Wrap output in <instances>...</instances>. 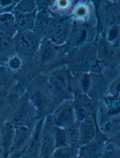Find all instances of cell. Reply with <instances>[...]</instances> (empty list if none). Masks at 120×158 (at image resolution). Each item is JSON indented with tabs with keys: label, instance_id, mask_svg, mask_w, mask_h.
<instances>
[{
	"label": "cell",
	"instance_id": "cell-10",
	"mask_svg": "<svg viewBox=\"0 0 120 158\" xmlns=\"http://www.w3.org/2000/svg\"><path fill=\"white\" fill-rule=\"evenodd\" d=\"M76 122L79 123L92 117L98 123L99 101L83 94L75 95L73 100Z\"/></svg>",
	"mask_w": 120,
	"mask_h": 158
},
{
	"label": "cell",
	"instance_id": "cell-29",
	"mask_svg": "<svg viewBox=\"0 0 120 158\" xmlns=\"http://www.w3.org/2000/svg\"><path fill=\"white\" fill-rule=\"evenodd\" d=\"M101 158H120V135L106 139Z\"/></svg>",
	"mask_w": 120,
	"mask_h": 158
},
{
	"label": "cell",
	"instance_id": "cell-9",
	"mask_svg": "<svg viewBox=\"0 0 120 158\" xmlns=\"http://www.w3.org/2000/svg\"><path fill=\"white\" fill-rule=\"evenodd\" d=\"M15 54L26 61H32L36 54L41 40L32 31L18 33L13 37Z\"/></svg>",
	"mask_w": 120,
	"mask_h": 158
},
{
	"label": "cell",
	"instance_id": "cell-4",
	"mask_svg": "<svg viewBox=\"0 0 120 158\" xmlns=\"http://www.w3.org/2000/svg\"><path fill=\"white\" fill-rule=\"evenodd\" d=\"M109 83L103 73L77 74L72 76V92L74 97L77 94H83L100 101L107 91Z\"/></svg>",
	"mask_w": 120,
	"mask_h": 158
},
{
	"label": "cell",
	"instance_id": "cell-27",
	"mask_svg": "<svg viewBox=\"0 0 120 158\" xmlns=\"http://www.w3.org/2000/svg\"><path fill=\"white\" fill-rule=\"evenodd\" d=\"M15 17L17 33L32 31L37 11L30 13H12Z\"/></svg>",
	"mask_w": 120,
	"mask_h": 158
},
{
	"label": "cell",
	"instance_id": "cell-16",
	"mask_svg": "<svg viewBox=\"0 0 120 158\" xmlns=\"http://www.w3.org/2000/svg\"><path fill=\"white\" fill-rule=\"evenodd\" d=\"M117 115H120V90L108 88L99 101L98 117Z\"/></svg>",
	"mask_w": 120,
	"mask_h": 158
},
{
	"label": "cell",
	"instance_id": "cell-13",
	"mask_svg": "<svg viewBox=\"0 0 120 158\" xmlns=\"http://www.w3.org/2000/svg\"><path fill=\"white\" fill-rule=\"evenodd\" d=\"M70 17L75 23L97 27L96 14L93 1H76Z\"/></svg>",
	"mask_w": 120,
	"mask_h": 158
},
{
	"label": "cell",
	"instance_id": "cell-2",
	"mask_svg": "<svg viewBox=\"0 0 120 158\" xmlns=\"http://www.w3.org/2000/svg\"><path fill=\"white\" fill-rule=\"evenodd\" d=\"M25 92L35 109L39 120L50 115L60 104L52 95L47 83V74H41L35 78Z\"/></svg>",
	"mask_w": 120,
	"mask_h": 158
},
{
	"label": "cell",
	"instance_id": "cell-17",
	"mask_svg": "<svg viewBox=\"0 0 120 158\" xmlns=\"http://www.w3.org/2000/svg\"><path fill=\"white\" fill-rule=\"evenodd\" d=\"M33 130L26 127L15 128L14 139L9 158H21L32 136Z\"/></svg>",
	"mask_w": 120,
	"mask_h": 158
},
{
	"label": "cell",
	"instance_id": "cell-15",
	"mask_svg": "<svg viewBox=\"0 0 120 158\" xmlns=\"http://www.w3.org/2000/svg\"><path fill=\"white\" fill-rule=\"evenodd\" d=\"M52 122L54 126L65 128L76 123L73 100L60 103L51 114Z\"/></svg>",
	"mask_w": 120,
	"mask_h": 158
},
{
	"label": "cell",
	"instance_id": "cell-37",
	"mask_svg": "<svg viewBox=\"0 0 120 158\" xmlns=\"http://www.w3.org/2000/svg\"><path fill=\"white\" fill-rule=\"evenodd\" d=\"M18 1L0 0V14L12 13Z\"/></svg>",
	"mask_w": 120,
	"mask_h": 158
},
{
	"label": "cell",
	"instance_id": "cell-5",
	"mask_svg": "<svg viewBox=\"0 0 120 158\" xmlns=\"http://www.w3.org/2000/svg\"><path fill=\"white\" fill-rule=\"evenodd\" d=\"M66 52L63 46L56 45L47 39L41 41L33 61L39 67L42 74L47 73L65 65Z\"/></svg>",
	"mask_w": 120,
	"mask_h": 158
},
{
	"label": "cell",
	"instance_id": "cell-6",
	"mask_svg": "<svg viewBox=\"0 0 120 158\" xmlns=\"http://www.w3.org/2000/svg\"><path fill=\"white\" fill-rule=\"evenodd\" d=\"M72 76L65 65L47 73L48 87L54 99L59 103L73 100Z\"/></svg>",
	"mask_w": 120,
	"mask_h": 158
},
{
	"label": "cell",
	"instance_id": "cell-8",
	"mask_svg": "<svg viewBox=\"0 0 120 158\" xmlns=\"http://www.w3.org/2000/svg\"><path fill=\"white\" fill-rule=\"evenodd\" d=\"M97 39V27L73 21L71 31L63 47L66 52L70 49L96 42Z\"/></svg>",
	"mask_w": 120,
	"mask_h": 158
},
{
	"label": "cell",
	"instance_id": "cell-31",
	"mask_svg": "<svg viewBox=\"0 0 120 158\" xmlns=\"http://www.w3.org/2000/svg\"><path fill=\"white\" fill-rule=\"evenodd\" d=\"M78 152V148L67 145L55 149L50 158H76Z\"/></svg>",
	"mask_w": 120,
	"mask_h": 158
},
{
	"label": "cell",
	"instance_id": "cell-28",
	"mask_svg": "<svg viewBox=\"0 0 120 158\" xmlns=\"http://www.w3.org/2000/svg\"><path fill=\"white\" fill-rule=\"evenodd\" d=\"M0 32L12 38L17 34L15 17L12 13L0 14Z\"/></svg>",
	"mask_w": 120,
	"mask_h": 158
},
{
	"label": "cell",
	"instance_id": "cell-18",
	"mask_svg": "<svg viewBox=\"0 0 120 158\" xmlns=\"http://www.w3.org/2000/svg\"><path fill=\"white\" fill-rule=\"evenodd\" d=\"M106 139L98 129L93 140L79 147L78 155L82 158H101Z\"/></svg>",
	"mask_w": 120,
	"mask_h": 158
},
{
	"label": "cell",
	"instance_id": "cell-39",
	"mask_svg": "<svg viewBox=\"0 0 120 158\" xmlns=\"http://www.w3.org/2000/svg\"><path fill=\"white\" fill-rule=\"evenodd\" d=\"M0 158H4L3 151L1 147H0Z\"/></svg>",
	"mask_w": 120,
	"mask_h": 158
},
{
	"label": "cell",
	"instance_id": "cell-19",
	"mask_svg": "<svg viewBox=\"0 0 120 158\" xmlns=\"http://www.w3.org/2000/svg\"><path fill=\"white\" fill-rule=\"evenodd\" d=\"M98 129L106 139L120 135V115L98 117Z\"/></svg>",
	"mask_w": 120,
	"mask_h": 158
},
{
	"label": "cell",
	"instance_id": "cell-38",
	"mask_svg": "<svg viewBox=\"0 0 120 158\" xmlns=\"http://www.w3.org/2000/svg\"><path fill=\"white\" fill-rule=\"evenodd\" d=\"M53 1L50 0H40L35 1L36 9L37 12L44 11L48 9V7L50 6Z\"/></svg>",
	"mask_w": 120,
	"mask_h": 158
},
{
	"label": "cell",
	"instance_id": "cell-24",
	"mask_svg": "<svg viewBox=\"0 0 120 158\" xmlns=\"http://www.w3.org/2000/svg\"><path fill=\"white\" fill-rule=\"evenodd\" d=\"M76 1H53L47 10L54 17L64 18L70 17Z\"/></svg>",
	"mask_w": 120,
	"mask_h": 158
},
{
	"label": "cell",
	"instance_id": "cell-1",
	"mask_svg": "<svg viewBox=\"0 0 120 158\" xmlns=\"http://www.w3.org/2000/svg\"><path fill=\"white\" fill-rule=\"evenodd\" d=\"M65 65L72 75L102 73L103 67L97 58L96 42L70 49L66 52Z\"/></svg>",
	"mask_w": 120,
	"mask_h": 158
},
{
	"label": "cell",
	"instance_id": "cell-40",
	"mask_svg": "<svg viewBox=\"0 0 120 158\" xmlns=\"http://www.w3.org/2000/svg\"><path fill=\"white\" fill-rule=\"evenodd\" d=\"M76 158H82V157H80V156H78H78H77V157H76Z\"/></svg>",
	"mask_w": 120,
	"mask_h": 158
},
{
	"label": "cell",
	"instance_id": "cell-25",
	"mask_svg": "<svg viewBox=\"0 0 120 158\" xmlns=\"http://www.w3.org/2000/svg\"><path fill=\"white\" fill-rule=\"evenodd\" d=\"M14 55L13 38L0 32V66H6L9 59Z\"/></svg>",
	"mask_w": 120,
	"mask_h": 158
},
{
	"label": "cell",
	"instance_id": "cell-33",
	"mask_svg": "<svg viewBox=\"0 0 120 158\" xmlns=\"http://www.w3.org/2000/svg\"><path fill=\"white\" fill-rule=\"evenodd\" d=\"M120 25H114L107 30L104 37L113 45L120 48Z\"/></svg>",
	"mask_w": 120,
	"mask_h": 158
},
{
	"label": "cell",
	"instance_id": "cell-32",
	"mask_svg": "<svg viewBox=\"0 0 120 158\" xmlns=\"http://www.w3.org/2000/svg\"><path fill=\"white\" fill-rule=\"evenodd\" d=\"M36 10L35 1H18L12 13H30Z\"/></svg>",
	"mask_w": 120,
	"mask_h": 158
},
{
	"label": "cell",
	"instance_id": "cell-35",
	"mask_svg": "<svg viewBox=\"0 0 120 158\" xmlns=\"http://www.w3.org/2000/svg\"><path fill=\"white\" fill-rule=\"evenodd\" d=\"M54 136L55 149L68 145L65 128L54 126Z\"/></svg>",
	"mask_w": 120,
	"mask_h": 158
},
{
	"label": "cell",
	"instance_id": "cell-11",
	"mask_svg": "<svg viewBox=\"0 0 120 158\" xmlns=\"http://www.w3.org/2000/svg\"><path fill=\"white\" fill-rule=\"evenodd\" d=\"M73 24L71 17L61 18L51 15L45 38L56 45H64L68 39Z\"/></svg>",
	"mask_w": 120,
	"mask_h": 158
},
{
	"label": "cell",
	"instance_id": "cell-12",
	"mask_svg": "<svg viewBox=\"0 0 120 158\" xmlns=\"http://www.w3.org/2000/svg\"><path fill=\"white\" fill-rule=\"evenodd\" d=\"M97 58L105 69H116L120 67V48L108 43L104 37L96 41Z\"/></svg>",
	"mask_w": 120,
	"mask_h": 158
},
{
	"label": "cell",
	"instance_id": "cell-14",
	"mask_svg": "<svg viewBox=\"0 0 120 158\" xmlns=\"http://www.w3.org/2000/svg\"><path fill=\"white\" fill-rule=\"evenodd\" d=\"M54 125L52 122L50 115L44 119L40 134L39 158H50L55 150Z\"/></svg>",
	"mask_w": 120,
	"mask_h": 158
},
{
	"label": "cell",
	"instance_id": "cell-22",
	"mask_svg": "<svg viewBox=\"0 0 120 158\" xmlns=\"http://www.w3.org/2000/svg\"><path fill=\"white\" fill-rule=\"evenodd\" d=\"M15 127L8 122L0 125V147L4 158H9L13 144Z\"/></svg>",
	"mask_w": 120,
	"mask_h": 158
},
{
	"label": "cell",
	"instance_id": "cell-20",
	"mask_svg": "<svg viewBox=\"0 0 120 158\" xmlns=\"http://www.w3.org/2000/svg\"><path fill=\"white\" fill-rule=\"evenodd\" d=\"M44 118L39 120L36 125L30 139L20 158H39L40 134Z\"/></svg>",
	"mask_w": 120,
	"mask_h": 158
},
{
	"label": "cell",
	"instance_id": "cell-36",
	"mask_svg": "<svg viewBox=\"0 0 120 158\" xmlns=\"http://www.w3.org/2000/svg\"><path fill=\"white\" fill-rule=\"evenodd\" d=\"M23 64L24 60L15 54L9 59L5 66L8 68L11 74H13L20 70Z\"/></svg>",
	"mask_w": 120,
	"mask_h": 158
},
{
	"label": "cell",
	"instance_id": "cell-34",
	"mask_svg": "<svg viewBox=\"0 0 120 158\" xmlns=\"http://www.w3.org/2000/svg\"><path fill=\"white\" fill-rule=\"evenodd\" d=\"M10 111V100L9 96L0 98V125L7 122Z\"/></svg>",
	"mask_w": 120,
	"mask_h": 158
},
{
	"label": "cell",
	"instance_id": "cell-7",
	"mask_svg": "<svg viewBox=\"0 0 120 158\" xmlns=\"http://www.w3.org/2000/svg\"><path fill=\"white\" fill-rule=\"evenodd\" d=\"M96 14L98 38L104 37L107 30L120 25V1H93Z\"/></svg>",
	"mask_w": 120,
	"mask_h": 158
},
{
	"label": "cell",
	"instance_id": "cell-26",
	"mask_svg": "<svg viewBox=\"0 0 120 158\" xmlns=\"http://www.w3.org/2000/svg\"><path fill=\"white\" fill-rule=\"evenodd\" d=\"M15 84L16 81L8 68L0 66V98L9 96Z\"/></svg>",
	"mask_w": 120,
	"mask_h": 158
},
{
	"label": "cell",
	"instance_id": "cell-30",
	"mask_svg": "<svg viewBox=\"0 0 120 158\" xmlns=\"http://www.w3.org/2000/svg\"><path fill=\"white\" fill-rule=\"evenodd\" d=\"M69 146L75 148L79 147V131L77 122L65 128Z\"/></svg>",
	"mask_w": 120,
	"mask_h": 158
},
{
	"label": "cell",
	"instance_id": "cell-3",
	"mask_svg": "<svg viewBox=\"0 0 120 158\" xmlns=\"http://www.w3.org/2000/svg\"><path fill=\"white\" fill-rule=\"evenodd\" d=\"M9 96L10 111L7 122L15 128L26 127L34 129L39 120L35 109L26 92L21 95L11 93Z\"/></svg>",
	"mask_w": 120,
	"mask_h": 158
},
{
	"label": "cell",
	"instance_id": "cell-21",
	"mask_svg": "<svg viewBox=\"0 0 120 158\" xmlns=\"http://www.w3.org/2000/svg\"><path fill=\"white\" fill-rule=\"evenodd\" d=\"M79 147L93 140L98 130V124L92 117L78 123Z\"/></svg>",
	"mask_w": 120,
	"mask_h": 158
},
{
	"label": "cell",
	"instance_id": "cell-23",
	"mask_svg": "<svg viewBox=\"0 0 120 158\" xmlns=\"http://www.w3.org/2000/svg\"><path fill=\"white\" fill-rule=\"evenodd\" d=\"M51 18V15L47 10L39 12L37 11L32 32L41 41L46 37Z\"/></svg>",
	"mask_w": 120,
	"mask_h": 158
}]
</instances>
